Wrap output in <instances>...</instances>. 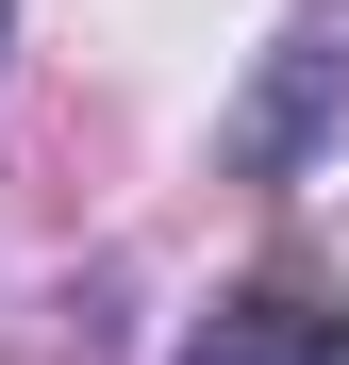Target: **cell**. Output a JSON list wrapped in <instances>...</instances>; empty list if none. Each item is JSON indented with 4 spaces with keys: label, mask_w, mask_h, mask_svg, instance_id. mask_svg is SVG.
<instances>
[{
    "label": "cell",
    "mask_w": 349,
    "mask_h": 365,
    "mask_svg": "<svg viewBox=\"0 0 349 365\" xmlns=\"http://www.w3.org/2000/svg\"><path fill=\"white\" fill-rule=\"evenodd\" d=\"M333 133H349V0H316V17L266 50V83L233 100V133H216V150H233V182H300Z\"/></svg>",
    "instance_id": "1"
},
{
    "label": "cell",
    "mask_w": 349,
    "mask_h": 365,
    "mask_svg": "<svg viewBox=\"0 0 349 365\" xmlns=\"http://www.w3.org/2000/svg\"><path fill=\"white\" fill-rule=\"evenodd\" d=\"M183 365H349V299L300 282V266H266V282H233L183 332Z\"/></svg>",
    "instance_id": "2"
},
{
    "label": "cell",
    "mask_w": 349,
    "mask_h": 365,
    "mask_svg": "<svg viewBox=\"0 0 349 365\" xmlns=\"http://www.w3.org/2000/svg\"><path fill=\"white\" fill-rule=\"evenodd\" d=\"M0 50H17V17H0Z\"/></svg>",
    "instance_id": "3"
}]
</instances>
